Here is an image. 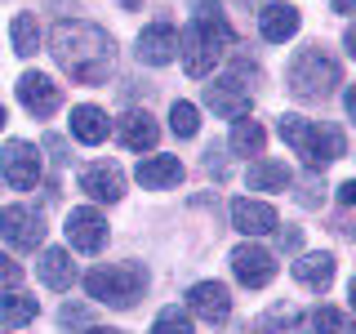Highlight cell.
Masks as SVG:
<instances>
[{"label": "cell", "mask_w": 356, "mask_h": 334, "mask_svg": "<svg viewBox=\"0 0 356 334\" xmlns=\"http://www.w3.org/2000/svg\"><path fill=\"white\" fill-rule=\"evenodd\" d=\"M294 276L307 289H330V281H334V259H330V254H303V259L294 263Z\"/></svg>", "instance_id": "22"}, {"label": "cell", "mask_w": 356, "mask_h": 334, "mask_svg": "<svg viewBox=\"0 0 356 334\" xmlns=\"http://www.w3.org/2000/svg\"><path fill=\"white\" fill-rule=\"evenodd\" d=\"M85 289L89 299L98 303H111V308H134L147 289V272L138 263H116V267H94L85 276Z\"/></svg>", "instance_id": "5"}, {"label": "cell", "mask_w": 356, "mask_h": 334, "mask_svg": "<svg viewBox=\"0 0 356 334\" xmlns=\"http://www.w3.org/2000/svg\"><path fill=\"white\" fill-rule=\"evenodd\" d=\"M72 134L81 143H103L107 138V111L103 107H94V103H81V107H72Z\"/></svg>", "instance_id": "20"}, {"label": "cell", "mask_w": 356, "mask_h": 334, "mask_svg": "<svg viewBox=\"0 0 356 334\" xmlns=\"http://www.w3.org/2000/svg\"><path fill=\"white\" fill-rule=\"evenodd\" d=\"M343 107H348V116L356 120V85H348V94H343Z\"/></svg>", "instance_id": "33"}, {"label": "cell", "mask_w": 356, "mask_h": 334, "mask_svg": "<svg viewBox=\"0 0 356 334\" xmlns=\"http://www.w3.org/2000/svg\"><path fill=\"white\" fill-rule=\"evenodd\" d=\"M36 299L31 294H18V289H9V294H0V326L14 330V326H27L31 317H36Z\"/></svg>", "instance_id": "23"}, {"label": "cell", "mask_w": 356, "mask_h": 334, "mask_svg": "<svg viewBox=\"0 0 356 334\" xmlns=\"http://www.w3.org/2000/svg\"><path fill=\"white\" fill-rule=\"evenodd\" d=\"M334 85H343L339 63L321 45H307V49L294 54V63H289V94L298 103H321V98L334 94Z\"/></svg>", "instance_id": "4"}, {"label": "cell", "mask_w": 356, "mask_h": 334, "mask_svg": "<svg viewBox=\"0 0 356 334\" xmlns=\"http://www.w3.org/2000/svg\"><path fill=\"white\" fill-rule=\"evenodd\" d=\"M281 245L285 250H298V232H281Z\"/></svg>", "instance_id": "36"}, {"label": "cell", "mask_w": 356, "mask_h": 334, "mask_svg": "<svg viewBox=\"0 0 356 334\" xmlns=\"http://www.w3.org/2000/svg\"><path fill=\"white\" fill-rule=\"evenodd\" d=\"M276 129H281V138L307 161V170H325L330 161L343 156V129L339 125H316V120H303V116H281Z\"/></svg>", "instance_id": "3"}, {"label": "cell", "mask_w": 356, "mask_h": 334, "mask_svg": "<svg viewBox=\"0 0 356 334\" xmlns=\"http://www.w3.org/2000/svg\"><path fill=\"white\" fill-rule=\"evenodd\" d=\"M152 334H192V312H183V308H165L161 317L152 321Z\"/></svg>", "instance_id": "27"}, {"label": "cell", "mask_w": 356, "mask_h": 334, "mask_svg": "<svg viewBox=\"0 0 356 334\" xmlns=\"http://www.w3.org/2000/svg\"><path fill=\"white\" fill-rule=\"evenodd\" d=\"M36 272H40V281L49 289H72V281H76V263H72L67 250H44L40 263H36Z\"/></svg>", "instance_id": "19"}, {"label": "cell", "mask_w": 356, "mask_h": 334, "mask_svg": "<svg viewBox=\"0 0 356 334\" xmlns=\"http://www.w3.org/2000/svg\"><path fill=\"white\" fill-rule=\"evenodd\" d=\"M334 14H356V0H334Z\"/></svg>", "instance_id": "35"}, {"label": "cell", "mask_w": 356, "mask_h": 334, "mask_svg": "<svg viewBox=\"0 0 356 334\" xmlns=\"http://www.w3.org/2000/svg\"><path fill=\"white\" fill-rule=\"evenodd\" d=\"M9 36H14V54H22V58H31V54L40 49V27L31 14H18L14 27H9Z\"/></svg>", "instance_id": "25"}, {"label": "cell", "mask_w": 356, "mask_h": 334, "mask_svg": "<svg viewBox=\"0 0 356 334\" xmlns=\"http://www.w3.org/2000/svg\"><path fill=\"white\" fill-rule=\"evenodd\" d=\"M116 138L125 143L129 152H152L156 138H161V129H156V120L147 111H125V116L116 120Z\"/></svg>", "instance_id": "16"}, {"label": "cell", "mask_w": 356, "mask_h": 334, "mask_svg": "<svg viewBox=\"0 0 356 334\" xmlns=\"http://www.w3.org/2000/svg\"><path fill=\"white\" fill-rule=\"evenodd\" d=\"M289 183H294V174H289L285 161H254L250 165V187L254 192H285Z\"/></svg>", "instance_id": "21"}, {"label": "cell", "mask_w": 356, "mask_h": 334, "mask_svg": "<svg viewBox=\"0 0 356 334\" xmlns=\"http://www.w3.org/2000/svg\"><path fill=\"white\" fill-rule=\"evenodd\" d=\"M81 192H89L94 200H120L125 196V174L116 165H85L81 170Z\"/></svg>", "instance_id": "15"}, {"label": "cell", "mask_w": 356, "mask_h": 334, "mask_svg": "<svg viewBox=\"0 0 356 334\" xmlns=\"http://www.w3.org/2000/svg\"><path fill=\"white\" fill-rule=\"evenodd\" d=\"M343 45H348V54H352V58H356V22H352L348 31H343Z\"/></svg>", "instance_id": "34"}, {"label": "cell", "mask_w": 356, "mask_h": 334, "mask_svg": "<svg viewBox=\"0 0 356 334\" xmlns=\"http://www.w3.org/2000/svg\"><path fill=\"white\" fill-rule=\"evenodd\" d=\"M18 103L31 111V116H54L63 103V89L49 81L44 72H22L18 76Z\"/></svg>", "instance_id": "11"}, {"label": "cell", "mask_w": 356, "mask_h": 334, "mask_svg": "<svg viewBox=\"0 0 356 334\" xmlns=\"http://www.w3.org/2000/svg\"><path fill=\"white\" fill-rule=\"evenodd\" d=\"M81 321H85L81 308H63V326H81Z\"/></svg>", "instance_id": "32"}, {"label": "cell", "mask_w": 356, "mask_h": 334, "mask_svg": "<svg viewBox=\"0 0 356 334\" xmlns=\"http://www.w3.org/2000/svg\"><path fill=\"white\" fill-rule=\"evenodd\" d=\"M138 183L152 187V192L178 187L183 183V161H178V156H147V161H138Z\"/></svg>", "instance_id": "17"}, {"label": "cell", "mask_w": 356, "mask_h": 334, "mask_svg": "<svg viewBox=\"0 0 356 334\" xmlns=\"http://www.w3.org/2000/svg\"><path fill=\"white\" fill-rule=\"evenodd\" d=\"M67 241H72V250L81 254H98L107 245V218L98 214L94 205H81L67 214Z\"/></svg>", "instance_id": "7"}, {"label": "cell", "mask_w": 356, "mask_h": 334, "mask_svg": "<svg viewBox=\"0 0 356 334\" xmlns=\"http://www.w3.org/2000/svg\"><path fill=\"white\" fill-rule=\"evenodd\" d=\"M312 330L316 334H343L348 330V317H343L339 308H316L312 312Z\"/></svg>", "instance_id": "29"}, {"label": "cell", "mask_w": 356, "mask_h": 334, "mask_svg": "<svg viewBox=\"0 0 356 334\" xmlns=\"http://www.w3.org/2000/svg\"><path fill=\"white\" fill-rule=\"evenodd\" d=\"M339 200H343V205H356V178H348V183H339Z\"/></svg>", "instance_id": "31"}, {"label": "cell", "mask_w": 356, "mask_h": 334, "mask_svg": "<svg viewBox=\"0 0 356 334\" xmlns=\"http://www.w3.org/2000/svg\"><path fill=\"white\" fill-rule=\"evenodd\" d=\"M232 272H236L241 285L263 289L276 276V259H272V250H263V245H236V250H232Z\"/></svg>", "instance_id": "9"}, {"label": "cell", "mask_w": 356, "mask_h": 334, "mask_svg": "<svg viewBox=\"0 0 356 334\" xmlns=\"http://www.w3.org/2000/svg\"><path fill=\"white\" fill-rule=\"evenodd\" d=\"M120 5H125V9H138V5H143V0H120Z\"/></svg>", "instance_id": "39"}, {"label": "cell", "mask_w": 356, "mask_h": 334, "mask_svg": "<svg viewBox=\"0 0 356 334\" xmlns=\"http://www.w3.org/2000/svg\"><path fill=\"white\" fill-rule=\"evenodd\" d=\"M267 143V134L259 120H236V129H232V152L236 156H259Z\"/></svg>", "instance_id": "24"}, {"label": "cell", "mask_w": 356, "mask_h": 334, "mask_svg": "<svg viewBox=\"0 0 356 334\" xmlns=\"http://www.w3.org/2000/svg\"><path fill=\"white\" fill-rule=\"evenodd\" d=\"M348 303H352V312H356V276H352V285H348Z\"/></svg>", "instance_id": "38"}, {"label": "cell", "mask_w": 356, "mask_h": 334, "mask_svg": "<svg viewBox=\"0 0 356 334\" xmlns=\"http://www.w3.org/2000/svg\"><path fill=\"white\" fill-rule=\"evenodd\" d=\"M294 321H298V312L294 308H272V312H267V317H259V321H254V326H250V334H272V330H281V326H294Z\"/></svg>", "instance_id": "28"}, {"label": "cell", "mask_w": 356, "mask_h": 334, "mask_svg": "<svg viewBox=\"0 0 356 334\" xmlns=\"http://www.w3.org/2000/svg\"><path fill=\"white\" fill-rule=\"evenodd\" d=\"M187 312L200 321H209V326H222V321L232 317V294L222 281H200L187 289Z\"/></svg>", "instance_id": "10"}, {"label": "cell", "mask_w": 356, "mask_h": 334, "mask_svg": "<svg viewBox=\"0 0 356 334\" xmlns=\"http://www.w3.org/2000/svg\"><path fill=\"white\" fill-rule=\"evenodd\" d=\"M232 228L241 232V237H267V232H276V209L263 205V200H232Z\"/></svg>", "instance_id": "14"}, {"label": "cell", "mask_w": 356, "mask_h": 334, "mask_svg": "<svg viewBox=\"0 0 356 334\" xmlns=\"http://www.w3.org/2000/svg\"><path fill=\"white\" fill-rule=\"evenodd\" d=\"M85 334H120V330H107V326H89Z\"/></svg>", "instance_id": "37"}, {"label": "cell", "mask_w": 356, "mask_h": 334, "mask_svg": "<svg viewBox=\"0 0 356 334\" xmlns=\"http://www.w3.org/2000/svg\"><path fill=\"white\" fill-rule=\"evenodd\" d=\"M138 63H147V67H165V63H174L178 58V31L170 27V22H152V27H143L138 31Z\"/></svg>", "instance_id": "12"}, {"label": "cell", "mask_w": 356, "mask_h": 334, "mask_svg": "<svg viewBox=\"0 0 356 334\" xmlns=\"http://www.w3.org/2000/svg\"><path fill=\"white\" fill-rule=\"evenodd\" d=\"M0 174H5V183L14 187V192H31V187L40 183V156L31 143H9L5 152H0Z\"/></svg>", "instance_id": "6"}, {"label": "cell", "mask_w": 356, "mask_h": 334, "mask_svg": "<svg viewBox=\"0 0 356 334\" xmlns=\"http://www.w3.org/2000/svg\"><path fill=\"white\" fill-rule=\"evenodd\" d=\"M170 129L178 134V138H196V129H200V111L192 103H174L170 107Z\"/></svg>", "instance_id": "26"}, {"label": "cell", "mask_w": 356, "mask_h": 334, "mask_svg": "<svg viewBox=\"0 0 356 334\" xmlns=\"http://www.w3.org/2000/svg\"><path fill=\"white\" fill-rule=\"evenodd\" d=\"M343 334H356V330H352V326H348V330H343Z\"/></svg>", "instance_id": "41"}, {"label": "cell", "mask_w": 356, "mask_h": 334, "mask_svg": "<svg viewBox=\"0 0 356 334\" xmlns=\"http://www.w3.org/2000/svg\"><path fill=\"white\" fill-rule=\"evenodd\" d=\"M205 103L227 120H245L250 116V89L241 85V76H222V81L205 85Z\"/></svg>", "instance_id": "13"}, {"label": "cell", "mask_w": 356, "mask_h": 334, "mask_svg": "<svg viewBox=\"0 0 356 334\" xmlns=\"http://www.w3.org/2000/svg\"><path fill=\"white\" fill-rule=\"evenodd\" d=\"M232 40H236V31L222 18V9L214 0H200L192 22H187V31L178 36V54H183L187 76H209L214 63L222 58V49H232Z\"/></svg>", "instance_id": "2"}, {"label": "cell", "mask_w": 356, "mask_h": 334, "mask_svg": "<svg viewBox=\"0 0 356 334\" xmlns=\"http://www.w3.org/2000/svg\"><path fill=\"white\" fill-rule=\"evenodd\" d=\"M49 49L63 72L81 85H103L111 72V58H116L107 31L94 27V22H81V18H63L49 31Z\"/></svg>", "instance_id": "1"}, {"label": "cell", "mask_w": 356, "mask_h": 334, "mask_svg": "<svg viewBox=\"0 0 356 334\" xmlns=\"http://www.w3.org/2000/svg\"><path fill=\"white\" fill-rule=\"evenodd\" d=\"M0 281H9V285H18V281H22V267L9 259V254H0Z\"/></svg>", "instance_id": "30"}, {"label": "cell", "mask_w": 356, "mask_h": 334, "mask_svg": "<svg viewBox=\"0 0 356 334\" xmlns=\"http://www.w3.org/2000/svg\"><path fill=\"white\" fill-rule=\"evenodd\" d=\"M259 31H263V40L285 45L298 31V9L294 5H267L263 14H259Z\"/></svg>", "instance_id": "18"}, {"label": "cell", "mask_w": 356, "mask_h": 334, "mask_svg": "<svg viewBox=\"0 0 356 334\" xmlns=\"http://www.w3.org/2000/svg\"><path fill=\"white\" fill-rule=\"evenodd\" d=\"M0 237L14 245V250H36L44 241V223L27 205H5L0 209Z\"/></svg>", "instance_id": "8"}, {"label": "cell", "mask_w": 356, "mask_h": 334, "mask_svg": "<svg viewBox=\"0 0 356 334\" xmlns=\"http://www.w3.org/2000/svg\"><path fill=\"white\" fill-rule=\"evenodd\" d=\"M5 120H9V116H5V107H0V129H5Z\"/></svg>", "instance_id": "40"}]
</instances>
